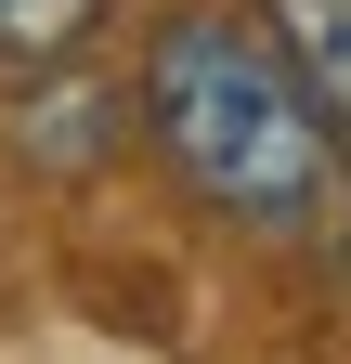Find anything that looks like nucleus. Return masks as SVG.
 <instances>
[{"label": "nucleus", "mask_w": 351, "mask_h": 364, "mask_svg": "<svg viewBox=\"0 0 351 364\" xmlns=\"http://www.w3.org/2000/svg\"><path fill=\"white\" fill-rule=\"evenodd\" d=\"M104 26V0H0V65H65Z\"/></svg>", "instance_id": "obj_3"}, {"label": "nucleus", "mask_w": 351, "mask_h": 364, "mask_svg": "<svg viewBox=\"0 0 351 364\" xmlns=\"http://www.w3.org/2000/svg\"><path fill=\"white\" fill-rule=\"evenodd\" d=\"M130 117H144L156 169L183 182L195 208L247 221V235H313L338 208V130L313 117V91L286 78V53L260 39V14H169L144 39V91H130Z\"/></svg>", "instance_id": "obj_1"}, {"label": "nucleus", "mask_w": 351, "mask_h": 364, "mask_svg": "<svg viewBox=\"0 0 351 364\" xmlns=\"http://www.w3.org/2000/svg\"><path fill=\"white\" fill-rule=\"evenodd\" d=\"M247 14L286 53V78L313 91V117L338 130V156H351V0H247Z\"/></svg>", "instance_id": "obj_2"}]
</instances>
